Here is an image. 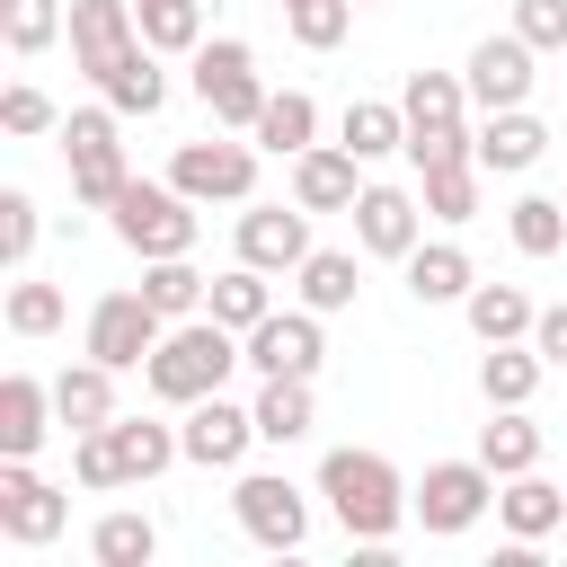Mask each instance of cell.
Returning <instances> with one entry per match:
<instances>
[{"label": "cell", "mask_w": 567, "mask_h": 567, "mask_svg": "<svg viewBox=\"0 0 567 567\" xmlns=\"http://www.w3.org/2000/svg\"><path fill=\"white\" fill-rule=\"evenodd\" d=\"M71 62L89 71V80H106L133 44H142V18H133V0H71Z\"/></svg>", "instance_id": "cell-16"}, {"label": "cell", "mask_w": 567, "mask_h": 567, "mask_svg": "<svg viewBox=\"0 0 567 567\" xmlns=\"http://www.w3.org/2000/svg\"><path fill=\"white\" fill-rule=\"evenodd\" d=\"M319 496H328V514H337V532L354 540V549H390V532L416 514L408 496V478H399V461L390 452H363V443H337L328 461H319Z\"/></svg>", "instance_id": "cell-1"}, {"label": "cell", "mask_w": 567, "mask_h": 567, "mask_svg": "<svg viewBox=\"0 0 567 567\" xmlns=\"http://www.w3.org/2000/svg\"><path fill=\"white\" fill-rule=\"evenodd\" d=\"M239 257L266 266V275H292L310 257V213L301 204H248L239 213Z\"/></svg>", "instance_id": "cell-18"}, {"label": "cell", "mask_w": 567, "mask_h": 567, "mask_svg": "<svg viewBox=\"0 0 567 567\" xmlns=\"http://www.w3.org/2000/svg\"><path fill=\"white\" fill-rule=\"evenodd\" d=\"M248 372L257 381H275V372H301V381H319V354H328V328H319V310L301 301V310H266L248 337Z\"/></svg>", "instance_id": "cell-11"}, {"label": "cell", "mask_w": 567, "mask_h": 567, "mask_svg": "<svg viewBox=\"0 0 567 567\" xmlns=\"http://www.w3.org/2000/svg\"><path fill=\"white\" fill-rule=\"evenodd\" d=\"M35 230H44V221H35V195L9 186V195H0V257H9L18 275H27V257H35Z\"/></svg>", "instance_id": "cell-43"}, {"label": "cell", "mask_w": 567, "mask_h": 567, "mask_svg": "<svg viewBox=\"0 0 567 567\" xmlns=\"http://www.w3.org/2000/svg\"><path fill=\"white\" fill-rule=\"evenodd\" d=\"M399 106H408V159H416V168L478 151V142H470V80H461V71H408Z\"/></svg>", "instance_id": "cell-3"}, {"label": "cell", "mask_w": 567, "mask_h": 567, "mask_svg": "<svg viewBox=\"0 0 567 567\" xmlns=\"http://www.w3.org/2000/svg\"><path fill=\"white\" fill-rule=\"evenodd\" d=\"M425 186V221H478V186H487V168H478V151H461V159H434V168H416Z\"/></svg>", "instance_id": "cell-30"}, {"label": "cell", "mask_w": 567, "mask_h": 567, "mask_svg": "<svg viewBox=\"0 0 567 567\" xmlns=\"http://www.w3.org/2000/svg\"><path fill=\"white\" fill-rule=\"evenodd\" d=\"M337 142L372 168V159L408 151V106H390V97H354V106H346V124H337Z\"/></svg>", "instance_id": "cell-33"}, {"label": "cell", "mask_w": 567, "mask_h": 567, "mask_svg": "<svg viewBox=\"0 0 567 567\" xmlns=\"http://www.w3.org/2000/svg\"><path fill=\"white\" fill-rule=\"evenodd\" d=\"M133 18H142L151 53H195L204 44V0H133Z\"/></svg>", "instance_id": "cell-37"}, {"label": "cell", "mask_w": 567, "mask_h": 567, "mask_svg": "<svg viewBox=\"0 0 567 567\" xmlns=\"http://www.w3.org/2000/svg\"><path fill=\"white\" fill-rule=\"evenodd\" d=\"M532 62H540V53H532L514 27H505V35H478V44H470V62H461L470 106H478V115H496V106H532V80H540Z\"/></svg>", "instance_id": "cell-12"}, {"label": "cell", "mask_w": 567, "mask_h": 567, "mask_svg": "<svg viewBox=\"0 0 567 567\" xmlns=\"http://www.w3.org/2000/svg\"><path fill=\"white\" fill-rule=\"evenodd\" d=\"M53 425H62V416H53V381L9 372V381H0V461H35V443H44Z\"/></svg>", "instance_id": "cell-22"}, {"label": "cell", "mask_w": 567, "mask_h": 567, "mask_svg": "<svg viewBox=\"0 0 567 567\" xmlns=\"http://www.w3.org/2000/svg\"><path fill=\"white\" fill-rule=\"evenodd\" d=\"M425 239V195H408V186H363L354 195V248L363 257H408Z\"/></svg>", "instance_id": "cell-15"}, {"label": "cell", "mask_w": 567, "mask_h": 567, "mask_svg": "<svg viewBox=\"0 0 567 567\" xmlns=\"http://www.w3.org/2000/svg\"><path fill=\"white\" fill-rule=\"evenodd\" d=\"M239 363H248L239 328H221L213 310H195V319H168V337L151 346L142 381H151V399H168V408H195V399H213V390H221Z\"/></svg>", "instance_id": "cell-2"}, {"label": "cell", "mask_w": 567, "mask_h": 567, "mask_svg": "<svg viewBox=\"0 0 567 567\" xmlns=\"http://www.w3.org/2000/svg\"><path fill=\"white\" fill-rule=\"evenodd\" d=\"M53 416H62V434H97V425H115V363H62L53 372Z\"/></svg>", "instance_id": "cell-24"}, {"label": "cell", "mask_w": 567, "mask_h": 567, "mask_svg": "<svg viewBox=\"0 0 567 567\" xmlns=\"http://www.w3.org/2000/svg\"><path fill=\"white\" fill-rule=\"evenodd\" d=\"M514 35L532 53H567V0H514Z\"/></svg>", "instance_id": "cell-44"}, {"label": "cell", "mask_w": 567, "mask_h": 567, "mask_svg": "<svg viewBox=\"0 0 567 567\" xmlns=\"http://www.w3.org/2000/svg\"><path fill=\"white\" fill-rule=\"evenodd\" d=\"M478 461H487L496 478L540 470V425H532V408H487V425H478Z\"/></svg>", "instance_id": "cell-32"}, {"label": "cell", "mask_w": 567, "mask_h": 567, "mask_svg": "<svg viewBox=\"0 0 567 567\" xmlns=\"http://www.w3.org/2000/svg\"><path fill=\"white\" fill-rule=\"evenodd\" d=\"M159 337H168V319L151 310L142 284H133V292H97V301H89V328H80V346H89L97 363H115V372H142Z\"/></svg>", "instance_id": "cell-8"}, {"label": "cell", "mask_w": 567, "mask_h": 567, "mask_svg": "<svg viewBox=\"0 0 567 567\" xmlns=\"http://www.w3.org/2000/svg\"><path fill=\"white\" fill-rule=\"evenodd\" d=\"M540 372H549L540 346H523V337H514V346H487V354H478V399H487V408H532Z\"/></svg>", "instance_id": "cell-31"}, {"label": "cell", "mask_w": 567, "mask_h": 567, "mask_svg": "<svg viewBox=\"0 0 567 567\" xmlns=\"http://www.w3.org/2000/svg\"><path fill=\"white\" fill-rule=\"evenodd\" d=\"M89 558H97V567H151V558H159V523L115 505V514H97V532H89Z\"/></svg>", "instance_id": "cell-36"}, {"label": "cell", "mask_w": 567, "mask_h": 567, "mask_svg": "<svg viewBox=\"0 0 567 567\" xmlns=\"http://www.w3.org/2000/svg\"><path fill=\"white\" fill-rule=\"evenodd\" d=\"M532 346H540V363H567V301H549L532 319Z\"/></svg>", "instance_id": "cell-45"}, {"label": "cell", "mask_w": 567, "mask_h": 567, "mask_svg": "<svg viewBox=\"0 0 567 567\" xmlns=\"http://www.w3.org/2000/svg\"><path fill=\"white\" fill-rule=\"evenodd\" d=\"M204 310H213L221 328H239V337H248V328H257V319L275 310V284H266V266H248V257H239L230 275H213V292H204Z\"/></svg>", "instance_id": "cell-34"}, {"label": "cell", "mask_w": 567, "mask_h": 567, "mask_svg": "<svg viewBox=\"0 0 567 567\" xmlns=\"http://www.w3.org/2000/svg\"><path fill=\"white\" fill-rule=\"evenodd\" d=\"M470 142H478V168H487V177H523V168H540L549 124H540L532 106H496V115H487Z\"/></svg>", "instance_id": "cell-21"}, {"label": "cell", "mask_w": 567, "mask_h": 567, "mask_svg": "<svg viewBox=\"0 0 567 567\" xmlns=\"http://www.w3.org/2000/svg\"><path fill=\"white\" fill-rule=\"evenodd\" d=\"M505 230H514L523 257H558V248H567V195H514Z\"/></svg>", "instance_id": "cell-38"}, {"label": "cell", "mask_w": 567, "mask_h": 567, "mask_svg": "<svg viewBox=\"0 0 567 567\" xmlns=\"http://www.w3.org/2000/svg\"><path fill=\"white\" fill-rule=\"evenodd\" d=\"M363 9H372V0H363Z\"/></svg>", "instance_id": "cell-46"}, {"label": "cell", "mask_w": 567, "mask_h": 567, "mask_svg": "<svg viewBox=\"0 0 567 567\" xmlns=\"http://www.w3.org/2000/svg\"><path fill=\"white\" fill-rule=\"evenodd\" d=\"M0 133H18V142H35V133H62V106H53L35 80H9V89H0Z\"/></svg>", "instance_id": "cell-42"}, {"label": "cell", "mask_w": 567, "mask_h": 567, "mask_svg": "<svg viewBox=\"0 0 567 567\" xmlns=\"http://www.w3.org/2000/svg\"><path fill=\"white\" fill-rule=\"evenodd\" d=\"M230 514H239V532H248L257 549H275V558H292V549L310 540V487H292L284 470H248V478L230 487Z\"/></svg>", "instance_id": "cell-7"}, {"label": "cell", "mask_w": 567, "mask_h": 567, "mask_svg": "<svg viewBox=\"0 0 567 567\" xmlns=\"http://www.w3.org/2000/svg\"><path fill=\"white\" fill-rule=\"evenodd\" d=\"M62 523H71V496L53 478H35L27 461H0V532L18 549H44V540H62Z\"/></svg>", "instance_id": "cell-13"}, {"label": "cell", "mask_w": 567, "mask_h": 567, "mask_svg": "<svg viewBox=\"0 0 567 567\" xmlns=\"http://www.w3.org/2000/svg\"><path fill=\"white\" fill-rule=\"evenodd\" d=\"M0 319H9V337H53V328L71 319V301H62V284H35V275H18Z\"/></svg>", "instance_id": "cell-41"}, {"label": "cell", "mask_w": 567, "mask_h": 567, "mask_svg": "<svg viewBox=\"0 0 567 567\" xmlns=\"http://www.w3.org/2000/svg\"><path fill=\"white\" fill-rule=\"evenodd\" d=\"M159 62H168V53L133 44V53H124V62L97 80V97H106L115 115H159V106H168V71H159Z\"/></svg>", "instance_id": "cell-29"}, {"label": "cell", "mask_w": 567, "mask_h": 567, "mask_svg": "<svg viewBox=\"0 0 567 567\" xmlns=\"http://www.w3.org/2000/svg\"><path fill=\"white\" fill-rule=\"evenodd\" d=\"M177 443H186V461L195 470H239L248 461V443H257V408H239V399H195L186 408V425H177Z\"/></svg>", "instance_id": "cell-14"}, {"label": "cell", "mask_w": 567, "mask_h": 567, "mask_svg": "<svg viewBox=\"0 0 567 567\" xmlns=\"http://www.w3.org/2000/svg\"><path fill=\"white\" fill-rule=\"evenodd\" d=\"M257 443H301L310 425H319V399H310V381L301 372H275V381H257Z\"/></svg>", "instance_id": "cell-28"}, {"label": "cell", "mask_w": 567, "mask_h": 567, "mask_svg": "<svg viewBox=\"0 0 567 567\" xmlns=\"http://www.w3.org/2000/svg\"><path fill=\"white\" fill-rule=\"evenodd\" d=\"M354 195H363V159L346 142H310L292 159V204L301 213H354Z\"/></svg>", "instance_id": "cell-17"}, {"label": "cell", "mask_w": 567, "mask_h": 567, "mask_svg": "<svg viewBox=\"0 0 567 567\" xmlns=\"http://www.w3.org/2000/svg\"><path fill=\"white\" fill-rule=\"evenodd\" d=\"M168 186L195 204H257V142H177Z\"/></svg>", "instance_id": "cell-10"}, {"label": "cell", "mask_w": 567, "mask_h": 567, "mask_svg": "<svg viewBox=\"0 0 567 567\" xmlns=\"http://www.w3.org/2000/svg\"><path fill=\"white\" fill-rule=\"evenodd\" d=\"M62 159H71V204H89V213H106L133 186L124 142H115V106H71L62 115Z\"/></svg>", "instance_id": "cell-4"}, {"label": "cell", "mask_w": 567, "mask_h": 567, "mask_svg": "<svg viewBox=\"0 0 567 567\" xmlns=\"http://www.w3.org/2000/svg\"><path fill=\"white\" fill-rule=\"evenodd\" d=\"M354 9H363V0H284V35H292L301 53H337L346 27H354Z\"/></svg>", "instance_id": "cell-39"}, {"label": "cell", "mask_w": 567, "mask_h": 567, "mask_svg": "<svg viewBox=\"0 0 567 567\" xmlns=\"http://www.w3.org/2000/svg\"><path fill=\"white\" fill-rule=\"evenodd\" d=\"M62 27H71V9H62V0H0V44H9L18 62H35Z\"/></svg>", "instance_id": "cell-40"}, {"label": "cell", "mask_w": 567, "mask_h": 567, "mask_svg": "<svg viewBox=\"0 0 567 567\" xmlns=\"http://www.w3.org/2000/svg\"><path fill=\"white\" fill-rule=\"evenodd\" d=\"M186 62H195V97H204V115H213L221 133H248V124H257V106H266L257 53H248L239 35H204Z\"/></svg>", "instance_id": "cell-6"}, {"label": "cell", "mask_w": 567, "mask_h": 567, "mask_svg": "<svg viewBox=\"0 0 567 567\" xmlns=\"http://www.w3.org/2000/svg\"><path fill=\"white\" fill-rule=\"evenodd\" d=\"M106 213H115V239H124L133 257H195V195H177L168 177H159V186L133 177Z\"/></svg>", "instance_id": "cell-5"}, {"label": "cell", "mask_w": 567, "mask_h": 567, "mask_svg": "<svg viewBox=\"0 0 567 567\" xmlns=\"http://www.w3.org/2000/svg\"><path fill=\"white\" fill-rule=\"evenodd\" d=\"M461 319H470V337H478V346H514V337H532L540 301H532L523 284H470Z\"/></svg>", "instance_id": "cell-26"}, {"label": "cell", "mask_w": 567, "mask_h": 567, "mask_svg": "<svg viewBox=\"0 0 567 567\" xmlns=\"http://www.w3.org/2000/svg\"><path fill=\"white\" fill-rule=\"evenodd\" d=\"M496 523H505V540H549V532H567V487H549L540 470H523V478H496Z\"/></svg>", "instance_id": "cell-23"}, {"label": "cell", "mask_w": 567, "mask_h": 567, "mask_svg": "<svg viewBox=\"0 0 567 567\" xmlns=\"http://www.w3.org/2000/svg\"><path fill=\"white\" fill-rule=\"evenodd\" d=\"M106 461H115V487H151L168 461H186V443H177V425H159V416H115V425H106Z\"/></svg>", "instance_id": "cell-20"}, {"label": "cell", "mask_w": 567, "mask_h": 567, "mask_svg": "<svg viewBox=\"0 0 567 567\" xmlns=\"http://www.w3.org/2000/svg\"><path fill=\"white\" fill-rule=\"evenodd\" d=\"M142 292H151L159 319H195L204 292H213V275H195V257H142Z\"/></svg>", "instance_id": "cell-35"}, {"label": "cell", "mask_w": 567, "mask_h": 567, "mask_svg": "<svg viewBox=\"0 0 567 567\" xmlns=\"http://www.w3.org/2000/svg\"><path fill=\"white\" fill-rule=\"evenodd\" d=\"M248 142H257V151H275V159H301V151L319 142V97H310V89H266V106H257Z\"/></svg>", "instance_id": "cell-25"}, {"label": "cell", "mask_w": 567, "mask_h": 567, "mask_svg": "<svg viewBox=\"0 0 567 567\" xmlns=\"http://www.w3.org/2000/svg\"><path fill=\"white\" fill-rule=\"evenodd\" d=\"M399 275H408V301H416V310L470 301V284H478V266H470V248H461V239H416V248L399 257Z\"/></svg>", "instance_id": "cell-19"}, {"label": "cell", "mask_w": 567, "mask_h": 567, "mask_svg": "<svg viewBox=\"0 0 567 567\" xmlns=\"http://www.w3.org/2000/svg\"><path fill=\"white\" fill-rule=\"evenodd\" d=\"M292 292H301L319 319L354 310V292H363V266H354V248H310V257L292 266Z\"/></svg>", "instance_id": "cell-27"}, {"label": "cell", "mask_w": 567, "mask_h": 567, "mask_svg": "<svg viewBox=\"0 0 567 567\" xmlns=\"http://www.w3.org/2000/svg\"><path fill=\"white\" fill-rule=\"evenodd\" d=\"M408 505H416V523H425L434 540H461V532L496 505V470H487L478 452H470V461H434V470L416 478V496H408Z\"/></svg>", "instance_id": "cell-9"}]
</instances>
